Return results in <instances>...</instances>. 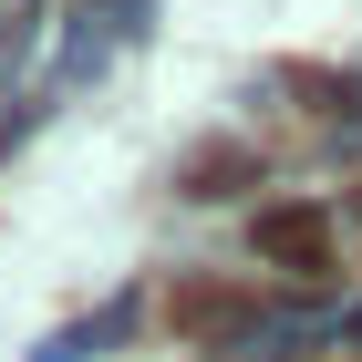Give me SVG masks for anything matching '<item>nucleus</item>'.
<instances>
[{"instance_id":"f257e3e1","label":"nucleus","mask_w":362,"mask_h":362,"mask_svg":"<svg viewBox=\"0 0 362 362\" xmlns=\"http://www.w3.org/2000/svg\"><path fill=\"white\" fill-rule=\"evenodd\" d=\"M259 249L310 269V259H321V218H310V207H279V218H259Z\"/></svg>"}]
</instances>
